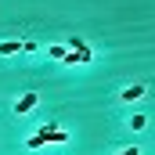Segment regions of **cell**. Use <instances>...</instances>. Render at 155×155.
I'll use <instances>...</instances> for the list:
<instances>
[{
	"instance_id": "5",
	"label": "cell",
	"mask_w": 155,
	"mask_h": 155,
	"mask_svg": "<svg viewBox=\"0 0 155 155\" xmlns=\"http://www.w3.org/2000/svg\"><path fill=\"white\" fill-rule=\"evenodd\" d=\"M22 51V43H15V40H4L0 43V54H18Z\"/></svg>"
},
{
	"instance_id": "2",
	"label": "cell",
	"mask_w": 155,
	"mask_h": 155,
	"mask_svg": "<svg viewBox=\"0 0 155 155\" xmlns=\"http://www.w3.org/2000/svg\"><path fill=\"white\" fill-rule=\"evenodd\" d=\"M36 101H40V94H36V90H29V94H22V97L15 101V112H18V116H25L29 108H36Z\"/></svg>"
},
{
	"instance_id": "7",
	"label": "cell",
	"mask_w": 155,
	"mask_h": 155,
	"mask_svg": "<svg viewBox=\"0 0 155 155\" xmlns=\"http://www.w3.org/2000/svg\"><path fill=\"white\" fill-rule=\"evenodd\" d=\"M144 123H148V119H144V116H141V112H137V116H134V119H130V126H134V130H144Z\"/></svg>"
},
{
	"instance_id": "6",
	"label": "cell",
	"mask_w": 155,
	"mask_h": 155,
	"mask_svg": "<svg viewBox=\"0 0 155 155\" xmlns=\"http://www.w3.org/2000/svg\"><path fill=\"white\" fill-rule=\"evenodd\" d=\"M47 54H51V58H58V61H61V58H65V47H58V43H54V47H47Z\"/></svg>"
},
{
	"instance_id": "1",
	"label": "cell",
	"mask_w": 155,
	"mask_h": 155,
	"mask_svg": "<svg viewBox=\"0 0 155 155\" xmlns=\"http://www.w3.org/2000/svg\"><path fill=\"white\" fill-rule=\"evenodd\" d=\"M69 141V130H58V126H40L36 134L25 141L29 148H40V144H65Z\"/></svg>"
},
{
	"instance_id": "3",
	"label": "cell",
	"mask_w": 155,
	"mask_h": 155,
	"mask_svg": "<svg viewBox=\"0 0 155 155\" xmlns=\"http://www.w3.org/2000/svg\"><path fill=\"white\" fill-rule=\"evenodd\" d=\"M141 97H144V83H130L123 90V101H141Z\"/></svg>"
},
{
	"instance_id": "4",
	"label": "cell",
	"mask_w": 155,
	"mask_h": 155,
	"mask_svg": "<svg viewBox=\"0 0 155 155\" xmlns=\"http://www.w3.org/2000/svg\"><path fill=\"white\" fill-rule=\"evenodd\" d=\"M72 51L79 54V61H90V47H87L83 40H72Z\"/></svg>"
},
{
	"instance_id": "8",
	"label": "cell",
	"mask_w": 155,
	"mask_h": 155,
	"mask_svg": "<svg viewBox=\"0 0 155 155\" xmlns=\"http://www.w3.org/2000/svg\"><path fill=\"white\" fill-rule=\"evenodd\" d=\"M119 155H141V152H137V148H126V152H119Z\"/></svg>"
}]
</instances>
